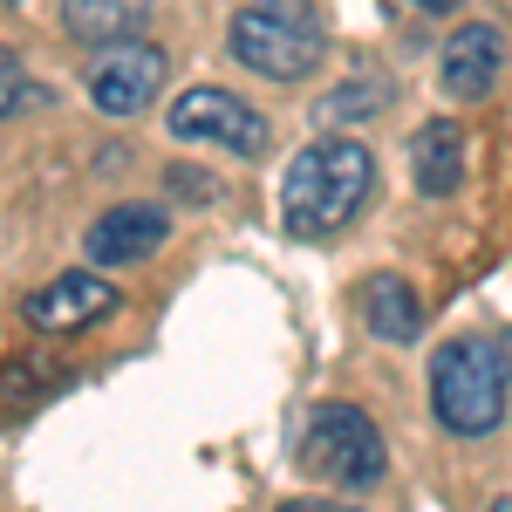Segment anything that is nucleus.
Masks as SVG:
<instances>
[{"label": "nucleus", "mask_w": 512, "mask_h": 512, "mask_svg": "<svg viewBox=\"0 0 512 512\" xmlns=\"http://www.w3.org/2000/svg\"><path fill=\"white\" fill-rule=\"evenodd\" d=\"M171 137H185V144H219V151H233V158H260V151L274 144L267 117H260L253 103H239L233 89H212V82H198V89H185V96L171 103Z\"/></svg>", "instance_id": "5"}, {"label": "nucleus", "mask_w": 512, "mask_h": 512, "mask_svg": "<svg viewBox=\"0 0 512 512\" xmlns=\"http://www.w3.org/2000/svg\"><path fill=\"white\" fill-rule=\"evenodd\" d=\"M21 103H35V76L21 69L14 48H0V117H14Z\"/></svg>", "instance_id": "15"}, {"label": "nucleus", "mask_w": 512, "mask_h": 512, "mask_svg": "<svg viewBox=\"0 0 512 512\" xmlns=\"http://www.w3.org/2000/svg\"><path fill=\"white\" fill-rule=\"evenodd\" d=\"M376 198V158L355 137H315L280 178V226L294 239L342 233L355 212Z\"/></svg>", "instance_id": "1"}, {"label": "nucleus", "mask_w": 512, "mask_h": 512, "mask_svg": "<svg viewBox=\"0 0 512 512\" xmlns=\"http://www.w3.org/2000/svg\"><path fill=\"white\" fill-rule=\"evenodd\" d=\"M465 123H451V117H437L424 123L417 137H410V178H417V192L424 198H451L458 185H465Z\"/></svg>", "instance_id": "10"}, {"label": "nucleus", "mask_w": 512, "mask_h": 512, "mask_svg": "<svg viewBox=\"0 0 512 512\" xmlns=\"http://www.w3.org/2000/svg\"><path fill=\"white\" fill-rule=\"evenodd\" d=\"M506 76V35L492 21H465L458 35H444V55H437V89L451 103H478L492 96Z\"/></svg>", "instance_id": "7"}, {"label": "nucleus", "mask_w": 512, "mask_h": 512, "mask_svg": "<svg viewBox=\"0 0 512 512\" xmlns=\"http://www.w3.org/2000/svg\"><path fill=\"white\" fill-rule=\"evenodd\" d=\"M512 342L506 335H451L431 355V410L451 437H492L506 424Z\"/></svg>", "instance_id": "2"}, {"label": "nucleus", "mask_w": 512, "mask_h": 512, "mask_svg": "<svg viewBox=\"0 0 512 512\" xmlns=\"http://www.w3.org/2000/svg\"><path fill=\"white\" fill-rule=\"evenodd\" d=\"M41 362H48V355H21V362H14V369L0 376V403H7L14 417L28 410V396H35V390H41V396L62 390V369H41Z\"/></svg>", "instance_id": "14"}, {"label": "nucleus", "mask_w": 512, "mask_h": 512, "mask_svg": "<svg viewBox=\"0 0 512 512\" xmlns=\"http://www.w3.org/2000/svg\"><path fill=\"white\" fill-rule=\"evenodd\" d=\"M274 512H362V506H342V499H280Z\"/></svg>", "instance_id": "18"}, {"label": "nucleus", "mask_w": 512, "mask_h": 512, "mask_svg": "<svg viewBox=\"0 0 512 512\" xmlns=\"http://www.w3.org/2000/svg\"><path fill=\"white\" fill-rule=\"evenodd\" d=\"M492 512H512V499H492Z\"/></svg>", "instance_id": "19"}, {"label": "nucleus", "mask_w": 512, "mask_h": 512, "mask_svg": "<svg viewBox=\"0 0 512 512\" xmlns=\"http://www.w3.org/2000/svg\"><path fill=\"white\" fill-rule=\"evenodd\" d=\"M383 110H390V89L376 76H349L342 89L321 96V117L328 123H369V117H383Z\"/></svg>", "instance_id": "13"}, {"label": "nucleus", "mask_w": 512, "mask_h": 512, "mask_svg": "<svg viewBox=\"0 0 512 512\" xmlns=\"http://www.w3.org/2000/svg\"><path fill=\"white\" fill-rule=\"evenodd\" d=\"M117 308V287L103 274H62L48 280V287H35L28 294V328H41V335H76V328H89V321H103Z\"/></svg>", "instance_id": "9"}, {"label": "nucleus", "mask_w": 512, "mask_h": 512, "mask_svg": "<svg viewBox=\"0 0 512 512\" xmlns=\"http://www.w3.org/2000/svg\"><path fill=\"white\" fill-rule=\"evenodd\" d=\"M226 41H233L239 69H253L267 82H308L328 55V35H321L308 0H246L233 14V28H226Z\"/></svg>", "instance_id": "3"}, {"label": "nucleus", "mask_w": 512, "mask_h": 512, "mask_svg": "<svg viewBox=\"0 0 512 512\" xmlns=\"http://www.w3.org/2000/svg\"><path fill=\"white\" fill-rule=\"evenodd\" d=\"M164 192H185V205H212L219 185H212V178H198V171H185V164H171V171H164Z\"/></svg>", "instance_id": "16"}, {"label": "nucleus", "mask_w": 512, "mask_h": 512, "mask_svg": "<svg viewBox=\"0 0 512 512\" xmlns=\"http://www.w3.org/2000/svg\"><path fill=\"white\" fill-rule=\"evenodd\" d=\"M144 21H151V0H62V28L89 48L130 41Z\"/></svg>", "instance_id": "12"}, {"label": "nucleus", "mask_w": 512, "mask_h": 512, "mask_svg": "<svg viewBox=\"0 0 512 512\" xmlns=\"http://www.w3.org/2000/svg\"><path fill=\"white\" fill-rule=\"evenodd\" d=\"M158 82H164V48L130 35V41L96 48V62H89V76H82V96H89V110H103V117H137Z\"/></svg>", "instance_id": "6"}, {"label": "nucleus", "mask_w": 512, "mask_h": 512, "mask_svg": "<svg viewBox=\"0 0 512 512\" xmlns=\"http://www.w3.org/2000/svg\"><path fill=\"white\" fill-rule=\"evenodd\" d=\"M164 239H171V219L144 198H123L110 212H96V226L82 233V253L89 267H130V260H151Z\"/></svg>", "instance_id": "8"}, {"label": "nucleus", "mask_w": 512, "mask_h": 512, "mask_svg": "<svg viewBox=\"0 0 512 512\" xmlns=\"http://www.w3.org/2000/svg\"><path fill=\"white\" fill-rule=\"evenodd\" d=\"M362 321L376 342H417L424 335V308H417V287L403 274H369L362 280Z\"/></svg>", "instance_id": "11"}, {"label": "nucleus", "mask_w": 512, "mask_h": 512, "mask_svg": "<svg viewBox=\"0 0 512 512\" xmlns=\"http://www.w3.org/2000/svg\"><path fill=\"white\" fill-rule=\"evenodd\" d=\"M396 14H410V21H444V14H458L465 0H390Z\"/></svg>", "instance_id": "17"}, {"label": "nucleus", "mask_w": 512, "mask_h": 512, "mask_svg": "<svg viewBox=\"0 0 512 512\" xmlns=\"http://www.w3.org/2000/svg\"><path fill=\"white\" fill-rule=\"evenodd\" d=\"M301 472H315L335 492H369L390 478V444L355 403H315L301 431Z\"/></svg>", "instance_id": "4"}]
</instances>
